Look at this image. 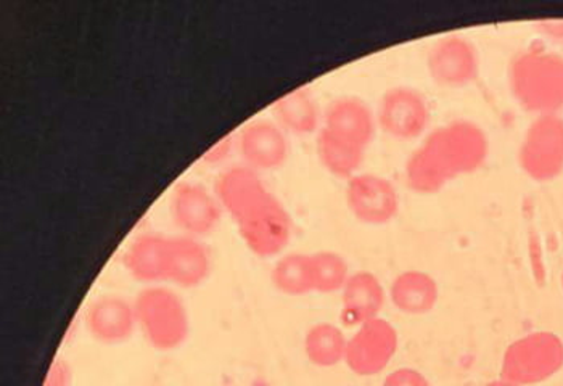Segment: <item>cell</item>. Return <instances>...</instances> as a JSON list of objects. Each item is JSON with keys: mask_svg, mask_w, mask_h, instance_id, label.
Returning <instances> with one entry per match:
<instances>
[{"mask_svg": "<svg viewBox=\"0 0 563 386\" xmlns=\"http://www.w3.org/2000/svg\"><path fill=\"white\" fill-rule=\"evenodd\" d=\"M139 329L158 351H173L186 342L190 319L184 301L159 285L144 288L134 301Z\"/></svg>", "mask_w": 563, "mask_h": 386, "instance_id": "cell-3", "label": "cell"}, {"mask_svg": "<svg viewBox=\"0 0 563 386\" xmlns=\"http://www.w3.org/2000/svg\"><path fill=\"white\" fill-rule=\"evenodd\" d=\"M385 305V290L374 274L363 271L353 274L343 287V321L363 326L377 319Z\"/></svg>", "mask_w": 563, "mask_h": 386, "instance_id": "cell-17", "label": "cell"}, {"mask_svg": "<svg viewBox=\"0 0 563 386\" xmlns=\"http://www.w3.org/2000/svg\"><path fill=\"white\" fill-rule=\"evenodd\" d=\"M562 367V340L552 332H534L507 348L500 377L520 386L537 385L554 377Z\"/></svg>", "mask_w": 563, "mask_h": 386, "instance_id": "cell-4", "label": "cell"}, {"mask_svg": "<svg viewBox=\"0 0 563 386\" xmlns=\"http://www.w3.org/2000/svg\"><path fill=\"white\" fill-rule=\"evenodd\" d=\"M427 68L437 85L450 89L472 85L479 75L478 51L457 34L441 37L430 48Z\"/></svg>", "mask_w": 563, "mask_h": 386, "instance_id": "cell-9", "label": "cell"}, {"mask_svg": "<svg viewBox=\"0 0 563 386\" xmlns=\"http://www.w3.org/2000/svg\"><path fill=\"white\" fill-rule=\"evenodd\" d=\"M520 168L538 183H549L563 173V118L537 117L525 132L519 151Z\"/></svg>", "mask_w": 563, "mask_h": 386, "instance_id": "cell-5", "label": "cell"}, {"mask_svg": "<svg viewBox=\"0 0 563 386\" xmlns=\"http://www.w3.org/2000/svg\"><path fill=\"white\" fill-rule=\"evenodd\" d=\"M210 253L196 236H173L169 252L168 280L184 288L203 284L210 274Z\"/></svg>", "mask_w": 563, "mask_h": 386, "instance_id": "cell-18", "label": "cell"}, {"mask_svg": "<svg viewBox=\"0 0 563 386\" xmlns=\"http://www.w3.org/2000/svg\"><path fill=\"white\" fill-rule=\"evenodd\" d=\"M174 222L190 236L210 234L221 219V203L213 194L196 183H180L172 197Z\"/></svg>", "mask_w": 563, "mask_h": 386, "instance_id": "cell-11", "label": "cell"}, {"mask_svg": "<svg viewBox=\"0 0 563 386\" xmlns=\"http://www.w3.org/2000/svg\"><path fill=\"white\" fill-rule=\"evenodd\" d=\"M235 222L243 242L261 257L279 255L290 240V216L273 194L266 195Z\"/></svg>", "mask_w": 563, "mask_h": 386, "instance_id": "cell-6", "label": "cell"}, {"mask_svg": "<svg viewBox=\"0 0 563 386\" xmlns=\"http://www.w3.org/2000/svg\"><path fill=\"white\" fill-rule=\"evenodd\" d=\"M398 332L385 319H372L347 340L345 363L361 377L380 374L398 351Z\"/></svg>", "mask_w": 563, "mask_h": 386, "instance_id": "cell-7", "label": "cell"}, {"mask_svg": "<svg viewBox=\"0 0 563 386\" xmlns=\"http://www.w3.org/2000/svg\"><path fill=\"white\" fill-rule=\"evenodd\" d=\"M430 120L429 102L411 87H395L385 92L378 103V126L398 141L420 137L429 128Z\"/></svg>", "mask_w": 563, "mask_h": 386, "instance_id": "cell-8", "label": "cell"}, {"mask_svg": "<svg viewBox=\"0 0 563 386\" xmlns=\"http://www.w3.org/2000/svg\"><path fill=\"white\" fill-rule=\"evenodd\" d=\"M86 326L97 342L106 344L126 342L137 326L134 302L114 295L99 298L87 311Z\"/></svg>", "mask_w": 563, "mask_h": 386, "instance_id": "cell-13", "label": "cell"}, {"mask_svg": "<svg viewBox=\"0 0 563 386\" xmlns=\"http://www.w3.org/2000/svg\"><path fill=\"white\" fill-rule=\"evenodd\" d=\"M239 148L252 169H277L288 156L284 129L274 121L256 120L240 131Z\"/></svg>", "mask_w": 563, "mask_h": 386, "instance_id": "cell-12", "label": "cell"}, {"mask_svg": "<svg viewBox=\"0 0 563 386\" xmlns=\"http://www.w3.org/2000/svg\"><path fill=\"white\" fill-rule=\"evenodd\" d=\"M169 252V236L147 232L132 240L124 253V266L135 280L158 284L168 280Z\"/></svg>", "mask_w": 563, "mask_h": 386, "instance_id": "cell-15", "label": "cell"}, {"mask_svg": "<svg viewBox=\"0 0 563 386\" xmlns=\"http://www.w3.org/2000/svg\"><path fill=\"white\" fill-rule=\"evenodd\" d=\"M273 111L277 124L294 134H311L321 123L318 102L312 97L311 90L306 87L291 90L287 96L280 97L274 103Z\"/></svg>", "mask_w": 563, "mask_h": 386, "instance_id": "cell-20", "label": "cell"}, {"mask_svg": "<svg viewBox=\"0 0 563 386\" xmlns=\"http://www.w3.org/2000/svg\"><path fill=\"white\" fill-rule=\"evenodd\" d=\"M509 85L519 106L537 117L563 108V55L544 48L520 52L509 65Z\"/></svg>", "mask_w": 563, "mask_h": 386, "instance_id": "cell-2", "label": "cell"}, {"mask_svg": "<svg viewBox=\"0 0 563 386\" xmlns=\"http://www.w3.org/2000/svg\"><path fill=\"white\" fill-rule=\"evenodd\" d=\"M71 385V368L64 360H57L48 368L44 386H69Z\"/></svg>", "mask_w": 563, "mask_h": 386, "instance_id": "cell-26", "label": "cell"}, {"mask_svg": "<svg viewBox=\"0 0 563 386\" xmlns=\"http://www.w3.org/2000/svg\"><path fill=\"white\" fill-rule=\"evenodd\" d=\"M346 203L366 224H387L399 210V197L390 180L378 174H356L347 180Z\"/></svg>", "mask_w": 563, "mask_h": 386, "instance_id": "cell-10", "label": "cell"}, {"mask_svg": "<svg viewBox=\"0 0 563 386\" xmlns=\"http://www.w3.org/2000/svg\"><path fill=\"white\" fill-rule=\"evenodd\" d=\"M318 153L327 172L350 180L363 165L366 148L322 128L318 135Z\"/></svg>", "mask_w": 563, "mask_h": 386, "instance_id": "cell-21", "label": "cell"}, {"mask_svg": "<svg viewBox=\"0 0 563 386\" xmlns=\"http://www.w3.org/2000/svg\"><path fill=\"white\" fill-rule=\"evenodd\" d=\"M346 348L345 333L333 323H318L306 333V356L319 367H333L345 361Z\"/></svg>", "mask_w": 563, "mask_h": 386, "instance_id": "cell-22", "label": "cell"}, {"mask_svg": "<svg viewBox=\"0 0 563 386\" xmlns=\"http://www.w3.org/2000/svg\"><path fill=\"white\" fill-rule=\"evenodd\" d=\"M273 284L276 285L277 290L290 297H300L314 291L309 255L291 253L280 257L273 269Z\"/></svg>", "mask_w": 563, "mask_h": 386, "instance_id": "cell-23", "label": "cell"}, {"mask_svg": "<svg viewBox=\"0 0 563 386\" xmlns=\"http://www.w3.org/2000/svg\"><path fill=\"white\" fill-rule=\"evenodd\" d=\"M231 148L232 135H225V137H222L221 141L217 142V144H214L213 147L210 148V151L205 153L203 162L211 163V165H214V163L222 162V159H224L225 156L229 155Z\"/></svg>", "mask_w": 563, "mask_h": 386, "instance_id": "cell-27", "label": "cell"}, {"mask_svg": "<svg viewBox=\"0 0 563 386\" xmlns=\"http://www.w3.org/2000/svg\"><path fill=\"white\" fill-rule=\"evenodd\" d=\"M391 301L406 315H427L438 301V285L429 274L408 271L396 277L391 285Z\"/></svg>", "mask_w": 563, "mask_h": 386, "instance_id": "cell-19", "label": "cell"}, {"mask_svg": "<svg viewBox=\"0 0 563 386\" xmlns=\"http://www.w3.org/2000/svg\"><path fill=\"white\" fill-rule=\"evenodd\" d=\"M485 386H520V385L512 384V382L504 381V378H500V381L492 382V384H488Z\"/></svg>", "mask_w": 563, "mask_h": 386, "instance_id": "cell-29", "label": "cell"}, {"mask_svg": "<svg viewBox=\"0 0 563 386\" xmlns=\"http://www.w3.org/2000/svg\"><path fill=\"white\" fill-rule=\"evenodd\" d=\"M562 285H563V276H562Z\"/></svg>", "mask_w": 563, "mask_h": 386, "instance_id": "cell-30", "label": "cell"}, {"mask_svg": "<svg viewBox=\"0 0 563 386\" xmlns=\"http://www.w3.org/2000/svg\"><path fill=\"white\" fill-rule=\"evenodd\" d=\"M384 386H430L429 381L416 368H399L385 378Z\"/></svg>", "mask_w": 563, "mask_h": 386, "instance_id": "cell-25", "label": "cell"}, {"mask_svg": "<svg viewBox=\"0 0 563 386\" xmlns=\"http://www.w3.org/2000/svg\"><path fill=\"white\" fill-rule=\"evenodd\" d=\"M488 137L471 121L438 128L408 159L409 189L419 194L440 192L455 177L477 172L488 158Z\"/></svg>", "mask_w": 563, "mask_h": 386, "instance_id": "cell-1", "label": "cell"}, {"mask_svg": "<svg viewBox=\"0 0 563 386\" xmlns=\"http://www.w3.org/2000/svg\"><path fill=\"white\" fill-rule=\"evenodd\" d=\"M267 192L263 180L255 169L249 166H235L219 177L217 197L221 207L238 221L246 211L252 210Z\"/></svg>", "mask_w": 563, "mask_h": 386, "instance_id": "cell-16", "label": "cell"}, {"mask_svg": "<svg viewBox=\"0 0 563 386\" xmlns=\"http://www.w3.org/2000/svg\"><path fill=\"white\" fill-rule=\"evenodd\" d=\"M309 261L314 291L333 294L343 290L350 279V267L345 257L335 252H318L309 255Z\"/></svg>", "mask_w": 563, "mask_h": 386, "instance_id": "cell-24", "label": "cell"}, {"mask_svg": "<svg viewBox=\"0 0 563 386\" xmlns=\"http://www.w3.org/2000/svg\"><path fill=\"white\" fill-rule=\"evenodd\" d=\"M324 129L367 148L375 135L377 117L356 97H340L325 108Z\"/></svg>", "mask_w": 563, "mask_h": 386, "instance_id": "cell-14", "label": "cell"}, {"mask_svg": "<svg viewBox=\"0 0 563 386\" xmlns=\"http://www.w3.org/2000/svg\"><path fill=\"white\" fill-rule=\"evenodd\" d=\"M540 30L548 36L555 37V40H563V20H554V22H542L540 23Z\"/></svg>", "mask_w": 563, "mask_h": 386, "instance_id": "cell-28", "label": "cell"}]
</instances>
